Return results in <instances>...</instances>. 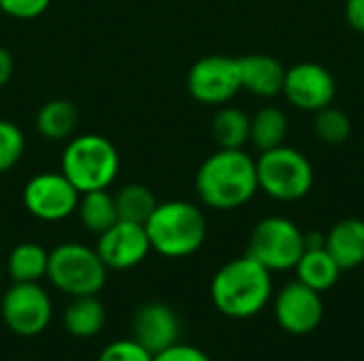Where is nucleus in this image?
Instances as JSON below:
<instances>
[{
  "label": "nucleus",
  "instance_id": "f257e3e1",
  "mask_svg": "<svg viewBox=\"0 0 364 361\" xmlns=\"http://www.w3.org/2000/svg\"><path fill=\"white\" fill-rule=\"evenodd\" d=\"M256 191V162L243 149H218L196 172V194L205 206L215 211H235Z\"/></svg>",
  "mask_w": 364,
  "mask_h": 361
},
{
  "label": "nucleus",
  "instance_id": "f03ea898",
  "mask_svg": "<svg viewBox=\"0 0 364 361\" xmlns=\"http://www.w3.org/2000/svg\"><path fill=\"white\" fill-rule=\"evenodd\" d=\"M271 270L247 253L224 264L211 281V302L230 319L256 317L271 302Z\"/></svg>",
  "mask_w": 364,
  "mask_h": 361
},
{
  "label": "nucleus",
  "instance_id": "7ed1b4c3",
  "mask_svg": "<svg viewBox=\"0 0 364 361\" xmlns=\"http://www.w3.org/2000/svg\"><path fill=\"white\" fill-rule=\"evenodd\" d=\"M145 232L151 251L162 257L179 260L196 253L207 238V219L203 211L186 200L158 202L149 219L145 221Z\"/></svg>",
  "mask_w": 364,
  "mask_h": 361
},
{
  "label": "nucleus",
  "instance_id": "20e7f679",
  "mask_svg": "<svg viewBox=\"0 0 364 361\" xmlns=\"http://www.w3.org/2000/svg\"><path fill=\"white\" fill-rule=\"evenodd\" d=\"M60 172L79 194L109 189L119 172V153L109 138L100 134H81L66 143Z\"/></svg>",
  "mask_w": 364,
  "mask_h": 361
},
{
  "label": "nucleus",
  "instance_id": "39448f33",
  "mask_svg": "<svg viewBox=\"0 0 364 361\" xmlns=\"http://www.w3.org/2000/svg\"><path fill=\"white\" fill-rule=\"evenodd\" d=\"M109 268L102 264L96 249L81 243H64L49 251L47 279L62 294L77 296H98L107 283Z\"/></svg>",
  "mask_w": 364,
  "mask_h": 361
},
{
  "label": "nucleus",
  "instance_id": "423d86ee",
  "mask_svg": "<svg viewBox=\"0 0 364 361\" xmlns=\"http://www.w3.org/2000/svg\"><path fill=\"white\" fill-rule=\"evenodd\" d=\"M258 189L279 202H294L305 198L314 187V166L305 153L279 145L262 151L256 160Z\"/></svg>",
  "mask_w": 364,
  "mask_h": 361
},
{
  "label": "nucleus",
  "instance_id": "0eeeda50",
  "mask_svg": "<svg viewBox=\"0 0 364 361\" xmlns=\"http://www.w3.org/2000/svg\"><path fill=\"white\" fill-rule=\"evenodd\" d=\"M305 232L286 217H267L252 230L247 255L271 272L294 270L305 253Z\"/></svg>",
  "mask_w": 364,
  "mask_h": 361
},
{
  "label": "nucleus",
  "instance_id": "6e6552de",
  "mask_svg": "<svg viewBox=\"0 0 364 361\" xmlns=\"http://www.w3.org/2000/svg\"><path fill=\"white\" fill-rule=\"evenodd\" d=\"M188 91L200 104L222 106L230 102L241 87L239 57L213 53L196 60L188 70Z\"/></svg>",
  "mask_w": 364,
  "mask_h": 361
},
{
  "label": "nucleus",
  "instance_id": "1a4fd4ad",
  "mask_svg": "<svg viewBox=\"0 0 364 361\" xmlns=\"http://www.w3.org/2000/svg\"><path fill=\"white\" fill-rule=\"evenodd\" d=\"M4 326L19 338H32L47 330L53 306L49 294L38 283H13L0 302Z\"/></svg>",
  "mask_w": 364,
  "mask_h": 361
},
{
  "label": "nucleus",
  "instance_id": "9d476101",
  "mask_svg": "<svg viewBox=\"0 0 364 361\" xmlns=\"http://www.w3.org/2000/svg\"><path fill=\"white\" fill-rule=\"evenodd\" d=\"M79 196L77 187L62 172H41L26 183L21 198L34 219L55 223L77 211Z\"/></svg>",
  "mask_w": 364,
  "mask_h": 361
},
{
  "label": "nucleus",
  "instance_id": "9b49d317",
  "mask_svg": "<svg viewBox=\"0 0 364 361\" xmlns=\"http://www.w3.org/2000/svg\"><path fill=\"white\" fill-rule=\"evenodd\" d=\"M273 315L284 332L292 336H305L322 323L324 302L320 291L303 285L301 281H292L275 296Z\"/></svg>",
  "mask_w": 364,
  "mask_h": 361
},
{
  "label": "nucleus",
  "instance_id": "f8f14e48",
  "mask_svg": "<svg viewBox=\"0 0 364 361\" xmlns=\"http://www.w3.org/2000/svg\"><path fill=\"white\" fill-rule=\"evenodd\" d=\"M282 94L288 102L301 111H320L333 104L337 94V83L331 70L316 62H301L292 68H286Z\"/></svg>",
  "mask_w": 364,
  "mask_h": 361
},
{
  "label": "nucleus",
  "instance_id": "ddd939ff",
  "mask_svg": "<svg viewBox=\"0 0 364 361\" xmlns=\"http://www.w3.org/2000/svg\"><path fill=\"white\" fill-rule=\"evenodd\" d=\"M94 249L109 270H130L147 257L151 245L143 223L119 219L109 230L98 234Z\"/></svg>",
  "mask_w": 364,
  "mask_h": 361
},
{
  "label": "nucleus",
  "instance_id": "4468645a",
  "mask_svg": "<svg viewBox=\"0 0 364 361\" xmlns=\"http://www.w3.org/2000/svg\"><path fill=\"white\" fill-rule=\"evenodd\" d=\"M181 323L177 313L164 302L141 304L130 321V338L136 340L151 355L179 343Z\"/></svg>",
  "mask_w": 364,
  "mask_h": 361
},
{
  "label": "nucleus",
  "instance_id": "2eb2a0df",
  "mask_svg": "<svg viewBox=\"0 0 364 361\" xmlns=\"http://www.w3.org/2000/svg\"><path fill=\"white\" fill-rule=\"evenodd\" d=\"M241 68V87L260 98H273L282 94L286 68L284 64L267 53H252L239 57Z\"/></svg>",
  "mask_w": 364,
  "mask_h": 361
},
{
  "label": "nucleus",
  "instance_id": "dca6fc26",
  "mask_svg": "<svg viewBox=\"0 0 364 361\" xmlns=\"http://www.w3.org/2000/svg\"><path fill=\"white\" fill-rule=\"evenodd\" d=\"M326 251L341 270H354L364 264V221L348 217L337 221L326 234Z\"/></svg>",
  "mask_w": 364,
  "mask_h": 361
},
{
  "label": "nucleus",
  "instance_id": "f3484780",
  "mask_svg": "<svg viewBox=\"0 0 364 361\" xmlns=\"http://www.w3.org/2000/svg\"><path fill=\"white\" fill-rule=\"evenodd\" d=\"M107 321L105 304L98 296H77L64 309V328L75 338H94L100 334Z\"/></svg>",
  "mask_w": 364,
  "mask_h": 361
},
{
  "label": "nucleus",
  "instance_id": "a211bd4d",
  "mask_svg": "<svg viewBox=\"0 0 364 361\" xmlns=\"http://www.w3.org/2000/svg\"><path fill=\"white\" fill-rule=\"evenodd\" d=\"M294 270H296V281H301L303 285H307L320 294L335 287L343 272L339 268V264L333 260V255L326 251V247L324 249H307L301 255Z\"/></svg>",
  "mask_w": 364,
  "mask_h": 361
},
{
  "label": "nucleus",
  "instance_id": "6ab92c4d",
  "mask_svg": "<svg viewBox=\"0 0 364 361\" xmlns=\"http://www.w3.org/2000/svg\"><path fill=\"white\" fill-rule=\"evenodd\" d=\"M79 113L70 100L53 98L36 113V130L45 140H68L77 128Z\"/></svg>",
  "mask_w": 364,
  "mask_h": 361
},
{
  "label": "nucleus",
  "instance_id": "aec40b11",
  "mask_svg": "<svg viewBox=\"0 0 364 361\" xmlns=\"http://www.w3.org/2000/svg\"><path fill=\"white\" fill-rule=\"evenodd\" d=\"M49 251L36 243H19L6 257V270L13 283H38L47 277Z\"/></svg>",
  "mask_w": 364,
  "mask_h": 361
},
{
  "label": "nucleus",
  "instance_id": "412c9836",
  "mask_svg": "<svg viewBox=\"0 0 364 361\" xmlns=\"http://www.w3.org/2000/svg\"><path fill=\"white\" fill-rule=\"evenodd\" d=\"M75 213L79 215L81 226L85 230H90L92 234H102L115 221H119L115 198L107 189H96V191L81 194Z\"/></svg>",
  "mask_w": 364,
  "mask_h": 361
},
{
  "label": "nucleus",
  "instance_id": "4be33fe9",
  "mask_svg": "<svg viewBox=\"0 0 364 361\" xmlns=\"http://www.w3.org/2000/svg\"><path fill=\"white\" fill-rule=\"evenodd\" d=\"M252 117L239 106H222L211 123V136L220 149H243L250 143Z\"/></svg>",
  "mask_w": 364,
  "mask_h": 361
},
{
  "label": "nucleus",
  "instance_id": "5701e85b",
  "mask_svg": "<svg viewBox=\"0 0 364 361\" xmlns=\"http://www.w3.org/2000/svg\"><path fill=\"white\" fill-rule=\"evenodd\" d=\"M288 136V119L282 109L277 106H264L252 117L250 128V143L262 153L269 149H275L284 145Z\"/></svg>",
  "mask_w": 364,
  "mask_h": 361
},
{
  "label": "nucleus",
  "instance_id": "b1692460",
  "mask_svg": "<svg viewBox=\"0 0 364 361\" xmlns=\"http://www.w3.org/2000/svg\"><path fill=\"white\" fill-rule=\"evenodd\" d=\"M117 215L122 221H132V223H143L149 219L154 209L158 206V200L154 191L143 185V183H128L119 187L117 194H113Z\"/></svg>",
  "mask_w": 364,
  "mask_h": 361
},
{
  "label": "nucleus",
  "instance_id": "393cba45",
  "mask_svg": "<svg viewBox=\"0 0 364 361\" xmlns=\"http://www.w3.org/2000/svg\"><path fill=\"white\" fill-rule=\"evenodd\" d=\"M314 132L326 145H341L352 134V119L346 111L328 104V106L316 111Z\"/></svg>",
  "mask_w": 364,
  "mask_h": 361
},
{
  "label": "nucleus",
  "instance_id": "a878e982",
  "mask_svg": "<svg viewBox=\"0 0 364 361\" xmlns=\"http://www.w3.org/2000/svg\"><path fill=\"white\" fill-rule=\"evenodd\" d=\"M26 138L17 123L0 119V174L11 170L23 155Z\"/></svg>",
  "mask_w": 364,
  "mask_h": 361
},
{
  "label": "nucleus",
  "instance_id": "bb28decb",
  "mask_svg": "<svg viewBox=\"0 0 364 361\" xmlns=\"http://www.w3.org/2000/svg\"><path fill=\"white\" fill-rule=\"evenodd\" d=\"M96 361H154V355L132 338L109 343Z\"/></svg>",
  "mask_w": 364,
  "mask_h": 361
},
{
  "label": "nucleus",
  "instance_id": "cd10ccee",
  "mask_svg": "<svg viewBox=\"0 0 364 361\" xmlns=\"http://www.w3.org/2000/svg\"><path fill=\"white\" fill-rule=\"evenodd\" d=\"M51 0H0V11L15 19H36L49 9Z\"/></svg>",
  "mask_w": 364,
  "mask_h": 361
},
{
  "label": "nucleus",
  "instance_id": "c85d7f7f",
  "mask_svg": "<svg viewBox=\"0 0 364 361\" xmlns=\"http://www.w3.org/2000/svg\"><path fill=\"white\" fill-rule=\"evenodd\" d=\"M154 361H211V357L205 351H200V349H196L192 345L177 343V345L156 353Z\"/></svg>",
  "mask_w": 364,
  "mask_h": 361
},
{
  "label": "nucleus",
  "instance_id": "c756f323",
  "mask_svg": "<svg viewBox=\"0 0 364 361\" xmlns=\"http://www.w3.org/2000/svg\"><path fill=\"white\" fill-rule=\"evenodd\" d=\"M346 19L356 32L364 34V0H348L346 2Z\"/></svg>",
  "mask_w": 364,
  "mask_h": 361
},
{
  "label": "nucleus",
  "instance_id": "7c9ffc66",
  "mask_svg": "<svg viewBox=\"0 0 364 361\" xmlns=\"http://www.w3.org/2000/svg\"><path fill=\"white\" fill-rule=\"evenodd\" d=\"M13 55H11V51L9 49H4V47H0V89L11 81V77H13Z\"/></svg>",
  "mask_w": 364,
  "mask_h": 361
},
{
  "label": "nucleus",
  "instance_id": "2f4dec72",
  "mask_svg": "<svg viewBox=\"0 0 364 361\" xmlns=\"http://www.w3.org/2000/svg\"><path fill=\"white\" fill-rule=\"evenodd\" d=\"M303 240H305V251L307 249H324L326 247V234H322V232H307L303 236Z\"/></svg>",
  "mask_w": 364,
  "mask_h": 361
}]
</instances>
